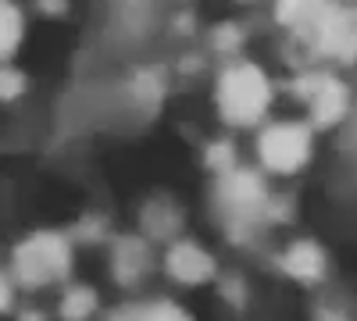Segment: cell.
I'll use <instances>...</instances> for the list:
<instances>
[{
	"mask_svg": "<svg viewBox=\"0 0 357 321\" xmlns=\"http://www.w3.org/2000/svg\"><path fill=\"white\" fill-rule=\"evenodd\" d=\"M68 268H72V246L57 232H36V236L22 240L11 253V275L29 289L65 279Z\"/></svg>",
	"mask_w": 357,
	"mask_h": 321,
	"instance_id": "1",
	"label": "cell"
},
{
	"mask_svg": "<svg viewBox=\"0 0 357 321\" xmlns=\"http://www.w3.org/2000/svg\"><path fill=\"white\" fill-rule=\"evenodd\" d=\"M272 90H268V79L261 75V68L254 65H236L222 75L218 82V107L232 125H250L268 111Z\"/></svg>",
	"mask_w": 357,
	"mask_h": 321,
	"instance_id": "2",
	"label": "cell"
},
{
	"mask_svg": "<svg viewBox=\"0 0 357 321\" xmlns=\"http://www.w3.org/2000/svg\"><path fill=\"white\" fill-rule=\"evenodd\" d=\"M257 154H261L264 168L289 175L296 168H304V161L311 157V132L296 122H279V125L261 132Z\"/></svg>",
	"mask_w": 357,
	"mask_h": 321,
	"instance_id": "3",
	"label": "cell"
},
{
	"mask_svg": "<svg viewBox=\"0 0 357 321\" xmlns=\"http://www.w3.org/2000/svg\"><path fill=\"white\" fill-rule=\"evenodd\" d=\"M168 275L183 285H200L215 275V260L204 246L190 243V240H178L168 250Z\"/></svg>",
	"mask_w": 357,
	"mask_h": 321,
	"instance_id": "4",
	"label": "cell"
},
{
	"mask_svg": "<svg viewBox=\"0 0 357 321\" xmlns=\"http://www.w3.org/2000/svg\"><path fill=\"white\" fill-rule=\"evenodd\" d=\"M111 321H190V314L168 300H151V304H129L114 311Z\"/></svg>",
	"mask_w": 357,
	"mask_h": 321,
	"instance_id": "5",
	"label": "cell"
},
{
	"mask_svg": "<svg viewBox=\"0 0 357 321\" xmlns=\"http://www.w3.org/2000/svg\"><path fill=\"white\" fill-rule=\"evenodd\" d=\"M97 311V293L89 285H72L61 297V318L65 321H89Z\"/></svg>",
	"mask_w": 357,
	"mask_h": 321,
	"instance_id": "6",
	"label": "cell"
},
{
	"mask_svg": "<svg viewBox=\"0 0 357 321\" xmlns=\"http://www.w3.org/2000/svg\"><path fill=\"white\" fill-rule=\"evenodd\" d=\"M22 43V15L11 0H0V61Z\"/></svg>",
	"mask_w": 357,
	"mask_h": 321,
	"instance_id": "7",
	"label": "cell"
},
{
	"mask_svg": "<svg viewBox=\"0 0 357 321\" xmlns=\"http://www.w3.org/2000/svg\"><path fill=\"white\" fill-rule=\"evenodd\" d=\"M15 93H22V75L18 72H0V97H15Z\"/></svg>",
	"mask_w": 357,
	"mask_h": 321,
	"instance_id": "8",
	"label": "cell"
},
{
	"mask_svg": "<svg viewBox=\"0 0 357 321\" xmlns=\"http://www.w3.org/2000/svg\"><path fill=\"white\" fill-rule=\"evenodd\" d=\"M11 307V275L0 272V311Z\"/></svg>",
	"mask_w": 357,
	"mask_h": 321,
	"instance_id": "9",
	"label": "cell"
},
{
	"mask_svg": "<svg viewBox=\"0 0 357 321\" xmlns=\"http://www.w3.org/2000/svg\"><path fill=\"white\" fill-rule=\"evenodd\" d=\"M22 321H43V314H36V311H33V314H25Z\"/></svg>",
	"mask_w": 357,
	"mask_h": 321,
	"instance_id": "10",
	"label": "cell"
}]
</instances>
